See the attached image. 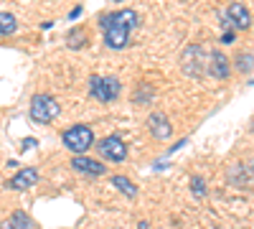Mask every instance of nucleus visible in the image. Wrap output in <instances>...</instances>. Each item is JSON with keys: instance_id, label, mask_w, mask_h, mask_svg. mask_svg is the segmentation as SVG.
Segmentation results:
<instances>
[{"instance_id": "obj_1", "label": "nucleus", "mask_w": 254, "mask_h": 229, "mask_svg": "<svg viewBox=\"0 0 254 229\" xmlns=\"http://www.w3.org/2000/svg\"><path fill=\"white\" fill-rule=\"evenodd\" d=\"M99 26L104 28V46L112 51H122L130 44L132 31L140 26V13L132 8H122L115 13H102Z\"/></svg>"}, {"instance_id": "obj_2", "label": "nucleus", "mask_w": 254, "mask_h": 229, "mask_svg": "<svg viewBox=\"0 0 254 229\" xmlns=\"http://www.w3.org/2000/svg\"><path fill=\"white\" fill-rule=\"evenodd\" d=\"M181 72L190 79H198L203 74H208V54L203 51V46L190 44L183 49L181 54Z\"/></svg>"}, {"instance_id": "obj_3", "label": "nucleus", "mask_w": 254, "mask_h": 229, "mask_svg": "<svg viewBox=\"0 0 254 229\" xmlns=\"http://www.w3.org/2000/svg\"><path fill=\"white\" fill-rule=\"evenodd\" d=\"M28 115L36 125H49L61 115V105L51 94H33L28 105Z\"/></svg>"}, {"instance_id": "obj_4", "label": "nucleus", "mask_w": 254, "mask_h": 229, "mask_svg": "<svg viewBox=\"0 0 254 229\" xmlns=\"http://www.w3.org/2000/svg\"><path fill=\"white\" fill-rule=\"evenodd\" d=\"M61 143H64V148L71 151L74 155H84V151H89L94 145V130L89 125H71L69 130H64Z\"/></svg>"}, {"instance_id": "obj_5", "label": "nucleus", "mask_w": 254, "mask_h": 229, "mask_svg": "<svg viewBox=\"0 0 254 229\" xmlns=\"http://www.w3.org/2000/svg\"><path fill=\"white\" fill-rule=\"evenodd\" d=\"M122 92V81L117 76H102V74H94L89 76V94L102 102V105H107V102H115Z\"/></svg>"}, {"instance_id": "obj_6", "label": "nucleus", "mask_w": 254, "mask_h": 229, "mask_svg": "<svg viewBox=\"0 0 254 229\" xmlns=\"http://www.w3.org/2000/svg\"><path fill=\"white\" fill-rule=\"evenodd\" d=\"M224 31H247L252 26V13L244 3H231L224 13Z\"/></svg>"}, {"instance_id": "obj_7", "label": "nucleus", "mask_w": 254, "mask_h": 229, "mask_svg": "<svg viewBox=\"0 0 254 229\" xmlns=\"http://www.w3.org/2000/svg\"><path fill=\"white\" fill-rule=\"evenodd\" d=\"M97 151L104 160H110V163H122L127 158V145L122 138L117 135H107V138H102L97 143Z\"/></svg>"}, {"instance_id": "obj_8", "label": "nucleus", "mask_w": 254, "mask_h": 229, "mask_svg": "<svg viewBox=\"0 0 254 229\" xmlns=\"http://www.w3.org/2000/svg\"><path fill=\"white\" fill-rule=\"evenodd\" d=\"M147 130H150V135L155 140H171L173 138V125L165 112H150V117H147Z\"/></svg>"}, {"instance_id": "obj_9", "label": "nucleus", "mask_w": 254, "mask_h": 229, "mask_svg": "<svg viewBox=\"0 0 254 229\" xmlns=\"http://www.w3.org/2000/svg\"><path fill=\"white\" fill-rule=\"evenodd\" d=\"M229 74H231L229 56L221 49H214V51L208 54V76H214V79H229Z\"/></svg>"}, {"instance_id": "obj_10", "label": "nucleus", "mask_w": 254, "mask_h": 229, "mask_svg": "<svg viewBox=\"0 0 254 229\" xmlns=\"http://www.w3.org/2000/svg\"><path fill=\"white\" fill-rule=\"evenodd\" d=\"M38 178H41V173L36 168H20L13 178L5 181V189H10V191H26V189H31V186L38 183Z\"/></svg>"}, {"instance_id": "obj_11", "label": "nucleus", "mask_w": 254, "mask_h": 229, "mask_svg": "<svg viewBox=\"0 0 254 229\" xmlns=\"http://www.w3.org/2000/svg\"><path fill=\"white\" fill-rule=\"evenodd\" d=\"M69 165L76 173H84V176H104V173H107V168H104L99 160H92L87 155H74Z\"/></svg>"}, {"instance_id": "obj_12", "label": "nucleus", "mask_w": 254, "mask_h": 229, "mask_svg": "<svg viewBox=\"0 0 254 229\" xmlns=\"http://www.w3.org/2000/svg\"><path fill=\"white\" fill-rule=\"evenodd\" d=\"M0 229H31V217L26 212H13L3 224H0Z\"/></svg>"}, {"instance_id": "obj_13", "label": "nucleus", "mask_w": 254, "mask_h": 229, "mask_svg": "<svg viewBox=\"0 0 254 229\" xmlns=\"http://www.w3.org/2000/svg\"><path fill=\"white\" fill-rule=\"evenodd\" d=\"M87 46V33H84V28H69V33H66V49H71V51H79V49H84Z\"/></svg>"}, {"instance_id": "obj_14", "label": "nucleus", "mask_w": 254, "mask_h": 229, "mask_svg": "<svg viewBox=\"0 0 254 229\" xmlns=\"http://www.w3.org/2000/svg\"><path fill=\"white\" fill-rule=\"evenodd\" d=\"M112 186H115V189H120L127 199H135V196H137V186L127 178V176H112Z\"/></svg>"}, {"instance_id": "obj_15", "label": "nucleus", "mask_w": 254, "mask_h": 229, "mask_svg": "<svg viewBox=\"0 0 254 229\" xmlns=\"http://www.w3.org/2000/svg\"><path fill=\"white\" fill-rule=\"evenodd\" d=\"M18 31V20L15 15L5 13V10H0V36H13Z\"/></svg>"}, {"instance_id": "obj_16", "label": "nucleus", "mask_w": 254, "mask_h": 229, "mask_svg": "<svg viewBox=\"0 0 254 229\" xmlns=\"http://www.w3.org/2000/svg\"><path fill=\"white\" fill-rule=\"evenodd\" d=\"M188 189H190V194H193L196 199H203V196L208 194V186H206L203 176H190V183H188Z\"/></svg>"}, {"instance_id": "obj_17", "label": "nucleus", "mask_w": 254, "mask_h": 229, "mask_svg": "<svg viewBox=\"0 0 254 229\" xmlns=\"http://www.w3.org/2000/svg\"><path fill=\"white\" fill-rule=\"evenodd\" d=\"M150 99H153V87H150V84L137 87V92L132 94V102H135V105H140V102H142V105H147Z\"/></svg>"}, {"instance_id": "obj_18", "label": "nucleus", "mask_w": 254, "mask_h": 229, "mask_svg": "<svg viewBox=\"0 0 254 229\" xmlns=\"http://www.w3.org/2000/svg\"><path fill=\"white\" fill-rule=\"evenodd\" d=\"M237 69H239L242 74H249V72L254 69V56H252V54H239V56H237Z\"/></svg>"}, {"instance_id": "obj_19", "label": "nucleus", "mask_w": 254, "mask_h": 229, "mask_svg": "<svg viewBox=\"0 0 254 229\" xmlns=\"http://www.w3.org/2000/svg\"><path fill=\"white\" fill-rule=\"evenodd\" d=\"M231 41H234V33H229V31H226V33L221 36V44H231Z\"/></svg>"}, {"instance_id": "obj_20", "label": "nucleus", "mask_w": 254, "mask_h": 229, "mask_svg": "<svg viewBox=\"0 0 254 229\" xmlns=\"http://www.w3.org/2000/svg\"><path fill=\"white\" fill-rule=\"evenodd\" d=\"M79 13H81V5H76V8H74V10H71V15H69V18H71V20H74V18H79Z\"/></svg>"}, {"instance_id": "obj_21", "label": "nucleus", "mask_w": 254, "mask_h": 229, "mask_svg": "<svg viewBox=\"0 0 254 229\" xmlns=\"http://www.w3.org/2000/svg\"><path fill=\"white\" fill-rule=\"evenodd\" d=\"M147 227H150L147 222H140V224H137V229H147Z\"/></svg>"}, {"instance_id": "obj_22", "label": "nucleus", "mask_w": 254, "mask_h": 229, "mask_svg": "<svg viewBox=\"0 0 254 229\" xmlns=\"http://www.w3.org/2000/svg\"><path fill=\"white\" fill-rule=\"evenodd\" d=\"M112 3H122V0H112Z\"/></svg>"}]
</instances>
